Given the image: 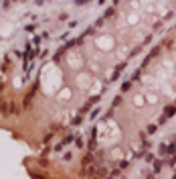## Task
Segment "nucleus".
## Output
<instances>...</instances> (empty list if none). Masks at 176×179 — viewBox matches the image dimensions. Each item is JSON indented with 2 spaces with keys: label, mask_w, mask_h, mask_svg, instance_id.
<instances>
[{
  "label": "nucleus",
  "mask_w": 176,
  "mask_h": 179,
  "mask_svg": "<svg viewBox=\"0 0 176 179\" xmlns=\"http://www.w3.org/2000/svg\"><path fill=\"white\" fill-rule=\"evenodd\" d=\"M8 2H10V0H0V10H4V6H6Z\"/></svg>",
  "instance_id": "obj_1"
}]
</instances>
